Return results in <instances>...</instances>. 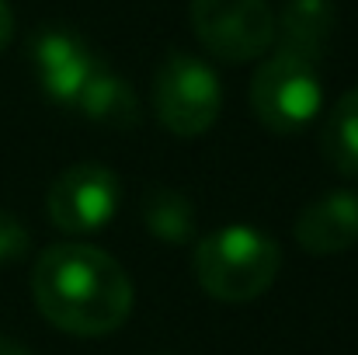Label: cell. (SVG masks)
Returning a JSON list of instances; mask_svg holds the SVG:
<instances>
[{
	"label": "cell",
	"instance_id": "6da1fadb",
	"mask_svg": "<svg viewBox=\"0 0 358 355\" xmlns=\"http://www.w3.org/2000/svg\"><path fill=\"white\" fill-rule=\"evenodd\" d=\"M38 314L77 338L119 331L132 314V279L119 261L94 244H52L31 272Z\"/></svg>",
	"mask_w": 358,
	"mask_h": 355
},
{
	"label": "cell",
	"instance_id": "7a4b0ae2",
	"mask_svg": "<svg viewBox=\"0 0 358 355\" xmlns=\"http://www.w3.org/2000/svg\"><path fill=\"white\" fill-rule=\"evenodd\" d=\"M282 268V247L257 227H223L195 247L199 286L220 303H250L271 289Z\"/></svg>",
	"mask_w": 358,
	"mask_h": 355
},
{
	"label": "cell",
	"instance_id": "3957f363",
	"mask_svg": "<svg viewBox=\"0 0 358 355\" xmlns=\"http://www.w3.org/2000/svg\"><path fill=\"white\" fill-rule=\"evenodd\" d=\"M153 109L160 125L181 139L209 132L223 109L220 74L192 53H167L153 74Z\"/></svg>",
	"mask_w": 358,
	"mask_h": 355
},
{
	"label": "cell",
	"instance_id": "277c9868",
	"mask_svg": "<svg viewBox=\"0 0 358 355\" xmlns=\"http://www.w3.org/2000/svg\"><path fill=\"white\" fill-rule=\"evenodd\" d=\"M324 105V84L317 74V63L299 60L292 53L268 56L254 81H250V109L257 122L278 136L303 132Z\"/></svg>",
	"mask_w": 358,
	"mask_h": 355
},
{
	"label": "cell",
	"instance_id": "5b68a950",
	"mask_svg": "<svg viewBox=\"0 0 358 355\" xmlns=\"http://www.w3.org/2000/svg\"><path fill=\"white\" fill-rule=\"evenodd\" d=\"M192 28L199 42L227 63L257 60L275 42L268 0H192Z\"/></svg>",
	"mask_w": 358,
	"mask_h": 355
},
{
	"label": "cell",
	"instance_id": "8992f818",
	"mask_svg": "<svg viewBox=\"0 0 358 355\" xmlns=\"http://www.w3.org/2000/svg\"><path fill=\"white\" fill-rule=\"evenodd\" d=\"M122 202V185L115 171H108L98 160H84L66 167L49 195H45V209L52 227L66 230V234H87L105 227Z\"/></svg>",
	"mask_w": 358,
	"mask_h": 355
},
{
	"label": "cell",
	"instance_id": "52a82bcc",
	"mask_svg": "<svg viewBox=\"0 0 358 355\" xmlns=\"http://www.w3.org/2000/svg\"><path fill=\"white\" fill-rule=\"evenodd\" d=\"M31 67L42 91L59 105H77L84 84L101 67L91 46L70 28H38L31 39Z\"/></svg>",
	"mask_w": 358,
	"mask_h": 355
},
{
	"label": "cell",
	"instance_id": "ba28073f",
	"mask_svg": "<svg viewBox=\"0 0 358 355\" xmlns=\"http://www.w3.org/2000/svg\"><path fill=\"white\" fill-rule=\"evenodd\" d=\"M296 244L306 254H341L358 244V192L334 188L310 202L296 227Z\"/></svg>",
	"mask_w": 358,
	"mask_h": 355
},
{
	"label": "cell",
	"instance_id": "9c48e42d",
	"mask_svg": "<svg viewBox=\"0 0 358 355\" xmlns=\"http://www.w3.org/2000/svg\"><path fill=\"white\" fill-rule=\"evenodd\" d=\"M334 28H338L334 0H285L282 18L275 25V42L282 53L317 63L327 53Z\"/></svg>",
	"mask_w": 358,
	"mask_h": 355
},
{
	"label": "cell",
	"instance_id": "30bf717a",
	"mask_svg": "<svg viewBox=\"0 0 358 355\" xmlns=\"http://www.w3.org/2000/svg\"><path fill=\"white\" fill-rule=\"evenodd\" d=\"M77 109L87 118H94L101 125H112V129H136L139 116H143L132 84L122 81L119 74L108 70V67L94 70V77L84 84V91L77 98Z\"/></svg>",
	"mask_w": 358,
	"mask_h": 355
},
{
	"label": "cell",
	"instance_id": "8fae6325",
	"mask_svg": "<svg viewBox=\"0 0 358 355\" xmlns=\"http://www.w3.org/2000/svg\"><path fill=\"white\" fill-rule=\"evenodd\" d=\"M143 227L164 244H188L195 237V206L178 188L157 185L143 199Z\"/></svg>",
	"mask_w": 358,
	"mask_h": 355
},
{
	"label": "cell",
	"instance_id": "7c38bea8",
	"mask_svg": "<svg viewBox=\"0 0 358 355\" xmlns=\"http://www.w3.org/2000/svg\"><path fill=\"white\" fill-rule=\"evenodd\" d=\"M320 150L341 174L358 178V88L341 95V102L327 112Z\"/></svg>",
	"mask_w": 358,
	"mask_h": 355
},
{
	"label": "cell",
	"instance_id": "4fadbf2b",
	"mask_svg": "<svg viewBox=\"0 0 358 355\" xmlns=\"http://www.w3.org/2000/svg\"><path fill=\"white\" fill-rule=\"evenodd\" d=\"M28 247H31L28 227H24L14 213L0 209V265H14V261H21V258L28 254Z\"/></svg>",
	"mask_w": 358,
	"mask_h": 355
},
{
	"label": "cell",
	"instance_id": "5bb4252c",
	"mask_svg": "<svg viewBox=\"0 0 358 355\" xmlns=\"http://www.w3.org/2000/svg\"><path fill=\"white\" fill-rule=\"evenodd\" d=\"M10 35H14V14H10V4L0 0V53L10 46Z\"/></svg>",
	"mask_w": 358,
	"mask_h": 355
},
{
	"label": "cell",
	"instance_id": "9a60e30c",
	"mask_svg": "<svg viewBox=\"0 0 358 355\" xmlns=\"http://www.w3.org/2000/svg\"><path fill=\"white\" fill-rule=\"evenodd\" d=\"M0 355H31L24 345H17L14 338H7V335H0Z\"/></svg>",
	"mask_w": 358,
	"mask_h": 355
}]
</instances>
